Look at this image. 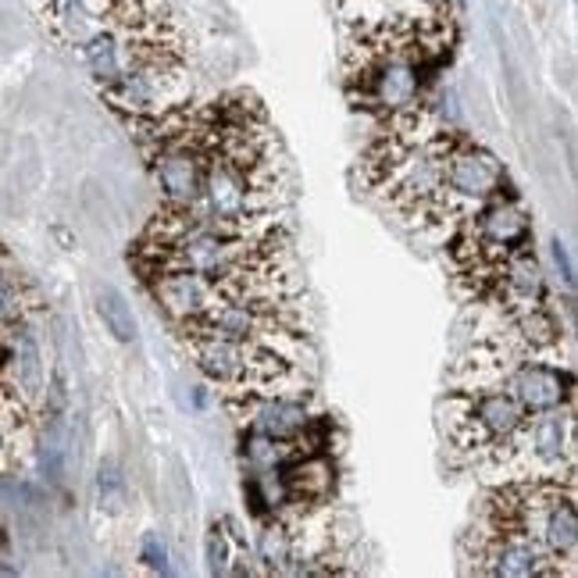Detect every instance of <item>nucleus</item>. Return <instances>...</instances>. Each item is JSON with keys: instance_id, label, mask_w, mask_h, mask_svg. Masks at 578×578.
I'll list each match as a JSON object with an SVG mask.
<instances>
[{"instance_id": "nucleus-7", "label": "nucleus", "mask_w": 578, "mask_h": 578, "mask_svg": "<svg viewBox=\"0 0 578 578\" xmlns=\"http://www.w3.org/2000/svg\"><path fill=\"white\" fill-rule=\"evenodd\" d=\"M247 407H254V432L275 443H297L304 429L311 426L304 401H290V396L272 393L261 396V401H250Z\"/></svg>"}, {"instance_id": "nucleus-12", "label": "nucleus", "mask_w": 578, "mask_h": 578, "mask_svg": "<svg viewBox=\"0 0 578 578\" xmlns=\"http://www.w3.org/2000/svg\"><path fill=\"white\" fill-rule=\"evenodd\" d=\"M208 568L214 575L229 571V532H225V525H211V532H208Z\"/></svg>"}, {"instance_id": "nucleus-11", "label": "nucleus", "mask_w": 578, "mask_h": 578, "mask_svg": "<svg viewBox=\"0 0 578 578\" xmlns=\"http://www.w3.org/2000/svg\"><path fill=\"white\" fill-rule=\"evenodd\" d=\"M97 493H100V507L108 511H119L122 500H125V482L114 465H100V475H97Z\"/></svg>"}, {"instance_id": "nucleus-10", "label": "nucleus", "mask_w": 578, "mask_h": 578, "mask_svg": "<svg viewBox=\"0 0 578 578\" xmlns=\"http://www.w3.org/2000/svg\"><path fill=\"white\" fill-rule=\"evenodd\" d=\"M257 550H261V561H268L272 568H286V561H293V536L286 525H265L261 539H257Z\"/></svg>"}, {"instance_id": "nucleus-14", "label": "nucleus", "mask_w": 578, "mask_h": 578, "mask_svg": "<svg viewBox=\"0 0 578 578\" xmlns=\"http://www.w3.org/2000/svg\"><path fill=\"white\" fill-rule=\"evenodd\" d=\"M554 261H557V272L564 279V286H575V268H571V257L564 250V243L554 239Z\"/></svg>"}, {"instance_id": "nucleus-8", "label": "nucleus", "mask_w": 578, "mask_h": 578, "mask_svg": "<svg viewBox=\"0 0 578 578\" xmlns=\"http://www.w3.org/2000/svg\"><path fill=\"white\" fill-rule=\"evenodd\" d=\"M536 426H525L532 432V446H536V457L539 460H561L575 454V426L571 418H561V410H543V415H532Z\"/></svg>"}, {"instance_id": "nucleus-4", "label": "nucleus", "mask_w": 578, "mask_h": 578, "mask_svg": "<svg viewBox=\"0 0 578 578\" xmlns=\"http://www.w3.org/2000/svg\"><path fill=\"white\" fill-rule=\"evenodd\" d=\"M493 297L507 307V315H525L536 311V307H546V282H543V268L532 257V250L525 247L518 254L504 257L493 275H490V290Z\"/></svg>"}, {"instance_id": "nucleus-15", "label": "nucleus", "mask_w": 578, "mask_h": 578, "mask_svg": "<svg viewBox=\"0 0 578 578\" xmlns=\"http://www.w3.org/2000/svg\"><path fill=\"white\" fill-rule=\"evenodd\" d=\"M11 311H15V297H11L8 282H4V279H0V318H8Z\"/></svg>"}, {"instance_id": "nucleus-2", "label": "nucleus", "mask_w": 578, "mask_h": 578, "mask_svg": "<svg viewBox=\"0 0 578 578\" xmlns=\"http://www.w3.org/2000/svg\"><path fill=\"white\" fill-rule=\"evenodd\" d=\"M446 189L454 200L460 197L482 204L496 197V193H504V169H500L490 150L454 136L446 150Z\"/></svg>"}, {"instance_id": "nucleus-1", "label": "nucleus", "mask_w": 578, "mask_h": 578, "mask_svg": "<svg viewBox=\"0 0 578 578\" xmlns=\"http://www.w3.org/2000/svg\"><path fill=\"white\" fill-rule=\"evenodd\" d=\"M450 407H454L450 435L460 450H471V454H496L500 446L514 443L529 426L525 407L507 393L504 382L457 393Z\"/></svg>"}, {"instance_id": "nucleus-9", "label": "nucleus", "mask_w": 578, "mask_h": 578, "mask_svg": "<svg viewBox=\"0 0 578 578\" xmlns=\"http://www.w3.org/2000/svg\"><path fill=\"white\" fill-rule=\"evenodd\" d=\"M97 311L100 318H104L108 332L119 343H133L136 340V318H133V307H128V300L122 297L114 286H104L97 293Z\"/></svg>"}, {"instance_id": "nucleus-13", "label": "nucleus", "mask_w": 578, "mask_h": 578, "mask_svg": "<svg viewBox=\"0 0 578 578\" xmlns=\"http://www.w3.org/2000/svg\"><path fill=\"white\" fill-rule=\"evenodd\" d=\"M139 557H144L147 568L153 571H169V550H164V543L158 536H147L144 539V550H139Z\"/></svg>"}, {"instance_id": "nucleus-5", "label": "nucleus", "mask_w": 578, "mask_h": 578, "mask_svg": "<svg viewBox=\"0 0 578 578\" xmlns=\"http://www.w3.org/2000/svg\"><path fill=\"white\" fill-rule=\"evenodd\" d=\"M153 297L175 318V325H189V321L208 315L211 307L225 304L211 279L186 272V268H164L153 275Z\"/></svg>"}, {"instance_id": "nucleus-3", "label": "nucleus", "mask_w": 578, "mask_h": 578, "mask_svg": "<svg viewBox=\"0 0 578 578\" xmlns=\"http://www.w3.org/2000/svg\"><path fill=\"white\" fill-rule=\"evenodd\" d=\"M507 393L525 407V415H543V410H561L571 404L575 379L571 371H561L543 361H514L504 376Z\"/></svg>"}, {"instance_id": "nucleus-6", "label": "nucleus", "mask_w": 578, "mask_h": 578, "mask_svg": "<svg viewBox=\"0 0 578 578\" xmlns=\"http://www.w3.org/2000/svg\"><path fill=\"white\" fill-rule=\"evenodd\" d=\"M475 571L496 575V578H539V575H557L561 568L543 554V546L532 543V539L490 532V539H485L479 550Z\"/></svg>"}]
</instances>
